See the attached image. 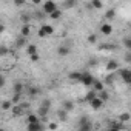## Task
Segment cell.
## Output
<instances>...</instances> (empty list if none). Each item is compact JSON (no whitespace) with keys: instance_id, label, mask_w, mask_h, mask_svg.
I'll use <instances>...</instances> for the list:
<instances>
[{"instance_id":"cell-1","label":"cell","mask_w":131,"mask_h":131,"mask_svg":"<svg viewBox=\"0 0 131 131\" xmlns=\"http://www.w3.org/2000/svg\"><path fill=\"white\" fill-rule=\"evenodd\" d=\"M93 129H94V126H93L90 117H86V116L80 117V120H79V131H93Z\"/></svg>"},{"instance_id":"cell-2","label":"cell","mask_w":131,"mask_h":131,"mask_svg":"<svg viewBox=\"0 0 131 131\" xmlns=\"http://www.w3.org/2000/svg\"><path fill=\"white\" fill-rule=\"evenodd\" d=\"M54 11H57V3L52 2V0H46V2L43 3V13H46V14H52Z\"/></svg>"},{"instance_id":"cell-3","label":"cell","mask_w":131,"mask_h":131,"mask_svg":"<svg viewBox=\"0 0 131 131\" xmlns=\"http://www.w3.org/2000/svg\"><path fill=\"white\" fill-rule=\"evenodd\" d=\"M93 80H94V77H93L91 73H82V76H80V83H82L83 86H91V85H93Z\"/></svg>"},{"instance_id":"cell-4","label":"cell","mask_w":131,"mask_h":131,"mask_svg":"<svg viewBox=\"0 0 131 131\" xmlns=\"http://www.w3.org/2000/svg\"><path fill=\"white\" fill-rule=\"evenodd\" d=\"M117 73H119V76L123 79V82L125 83H131V71L128 70V68H125V70H117Z\"/></svg>"},{"instance_id":"cell-5","label":"cell","mask_w":131,"mask_h":131,"mask_svg":"<svg viewBox=\"0 0 131 131\" xmlns=\"http://www.w3.org/2000/svg\"><path fill=\"white\" fill-rule=\"evenodd\" d=\"M26 131H45V126H43L42 122H39V123H28Z\"/></svg>"},{"instance_id":"cell-6","label":"cell","mask_w":131,"mask_h":131,"mask_svg":"<svg viewBox=\"0 0 131 131\" xmlns=\"http://www.w3.org/2000/svg\"><path fill=\"white\" fill-rule=\"evenodd\" d=\"M91 86H93V91H96V93H100V91H103V90H105V85H103V82H100L99 79H94Z\"/></svg>"},{"instance_id":"cell-7","label":"cell","mask_w":131,"mask_h":131,"mask_svg":"<svg viewBox=\"0 0 131 131\" xmlns=\"http://www.w3.org/2000/svg\"><path fill=\"white\" fill-rule=\"evenodd\" d=\"M70 52H71V49H70V46H67V45H62V46H59V48H57V54H59L60 57L68 56Z\"/></svg>"},{"instance_id":"cell-8","label":"cell","mask_w":131,"mask_h":131,"mask_svg":"<svg viewBox=\"0 0 131 131\" xmlns=\"http://www.w3.org/2000/svg\"><path fill=\"white\" fill-rule=\"evenodd\" d=\"M11 111H13V116H16V117H19V116H23V114L26 113V111H25V110L20 106V103H19V105H16V106H13V108H11Z\"/></svg>"},{"instance_id":"cell-9","label":"cell","mask_w":131,"mask_h":131,"mask_svg":"<svg viewBox=\"0 0 131 131\" xmlns=\"http://www.w3.org/2000/svg\"><path fill=\"white\" fill-rule=\"evenodd\" d=\"M119 70V62L117 60H110L106 63V71H117Z\"/></svg>"},{"instance_id":"cell-10","label":"cell","mask_w":131,"mask_h":131,"mask_svg":"<svg viewBox=\"0 0 131 131\" xmlns=\"http://www.w3.org/2000/svg\"><path fill=\"white\" fill-rule=\"evenodd\" d=\"M100 32H102L103 36H110V34L113 32V26H111L110 23H103V25L100 26Z\"/></svg>"},{"instance_id":"cell-11","label":"cell","mask_w":131,"mask_h":131,"mask_svg":"<svg viewBox=\"0 0 131 131\" xmlns=\"http://www.w3.org/2000/svg\"><path fill=\"white\" fill-rule=\"evenodd\" d=\"M110 129H116V131H122L123 128H125V125L123 123H120L119 120H114V122H110Z\"/></svg>"},{"instance_id":"cell-12","label":"cell","mask_w":131,"mask_h":131,"mask_svg":"<svg viewBox=\"0 0 131 131\" xmlns=\"http://www.w3.org/2000/svg\"><path fill=\"white\" fill-rule=\"evenodd\" d=\"M74 106H76V105H74V102H73V100H65V102H63V108H62V110H65L67 113H70V111H73V110H74Z\"/></svg>"},{"instance_id":"cell-13","label":"cell","mask_w":131,"mask_h":131,"mask_svg":"<svg viewBox=\"0 0 131 131\" xmlns=\"http://www.w3.org/2000/svg\"><path fill=\"white\" fill-rule=\"evenodd\" d=\"M29 32H31V26H29V23L28 25H23L22 28H20V37H28L29 36Z\"/></svg>"},{"instance_id":"cell-14","label":"cell","mask_w":131,"mask_h":131,"mask_svg":"<svg viewBox=\"0 0 131 131\" xmlns=\"http://www.w3.org/2000/svg\"><path fill=\"white\" fill-rule=\"evenodd\" d=\"M90 105H91V108H93V110H100V108H102V105H103V102H102L100 99H97V97H96V99H93V100L90 102Z\"/></svg>"},{"instance_id":"cell-15","label":"cell","mask_w":131,"mask_h":131,"mask_svg":"<svg viewBox=\"0 0 131 131\" xmlns=\"http://www.w3.org/2000/svg\"><path fill=\"white\" fill-rule=\"evenodd\" d=\"M40 29L45 32V36H51V34H54V28H52L51 25H46V23H45V25L40 26Z\"/></svg>"},{"instance_id":"cell-16","label":"cell","mask_w":131,"mask_h":131,"mask_svg":"<svg viewBox=\"0 0 131 131\" xmlns=\"http://www.w3.org/2000/svg\"><path fill=\"white\" fill-rule=\"evenodd\" d=\"M80 76H82V73H79V71H73V73L68 74V79L73 80V82H80Z\"/></svg>"},{"instance_id":"cell-17","label":"cell","mask_w":131,"mask_h":131,"mask_svg":"<svg viewBox=\"0 0 131 131\" xmlns=\"http://www.w3.org/2000/svg\"><path fill=\"white\" fill-rule=\"evenodd\" d=\"M13 90H14V94H22L23 93V83L22 82H16Z\"/></svg>"},{"instance_id":"cell-18","label":"cell","mask_w":131,"mask_h":131,"mask_svg":"<svg viewBox=\"0 0 131 131\" xmlns=\"http://www.w3.org/2000/svg\"><path fill=\"white\" fill-rule=\"evenodd\" d=\"M96 97H97V93L91 90V91H88V93H86V96L83 97V102H91V100H93V99H96Z\"/></svg>"},{"instance_id":"cell-19","label":"cell","mask_w":131,"mask_h":131,"mask_svg":"<svg viewBox=\"0 0 131 131\" xmlns=\"http://www.w3.org/2000/svg\"><path fill=\"white\" fill-rule=\"evenodd\" d=\"M129 119H131L129 113H122V114L119 116V122H120V123H123V125H125V123H128V122H129Z\"/></svg>"},{"instance_id":"cell-20","label":"cell","mask_w":131,"mask_h":131,"mask_svg":"<svg viewBox=\"0 0 131 131\" xmlns=\"http://www.w3.org/2000/svg\"><path fill=\"white\" fill-rule=\"evenodd\" d=\"M97 99H100L102 102H106V100L110 99V93H108L106 90H103V91H100V93L97 94Z\"/></svg>"},{"instance_id":"cell-21","label":"cell","mask_w":131,"mask_h":131,"mask_svg":"<svg viewBox=\"0 0 131 131\" xmlns=\"http://www.w3.org/2000/svg\"><path fill=\"white\" fill-rule=\"evenodd\" d=\"M57 117H59V120L65 122V120L68 119V113L65 111V110H59V111H57Z\"/></svg>"},{"instance_id":"cell-22","label":"cell","mask_w":131,"mask_h":131,"mask_svg":"<svg viewBox=\"0 0 131 131\" xmlns=\"http://www.w3.org/2000/svg\"><path fill=\"white\" fill-rule=\"evenodd\" d=\"M39 122H40V119L37 114H32V113L28 114V123H39Z\"/></svg>"},{"instance_id":"cell-23","label":"cell","mask_w":131,"mask_h":131,"mask_svg":"<svg viewBox=\"0 0 131 131\" xmlns=\"http://www.w3.org/2000/svg\"><path fill=\"white\" fill-rule=\"evenodd\" d=\"M26 52H28L29 56L37 54V45H28V46H26Z\"/></svg>"},{"instance_id":"cell-24","label":"cell","mask_w":131,"mask_h":131,"mask_svg":"<svg viewBox=\"0 0 131 131\" xmlns=\"http://www.w3.org/2000/svg\"><path fill=\"white\" fill-rule=\"evenodd\" d=\"M11 108H13L11 100H3V102H2V110H3V111H9Z\"/></svg>"},{"instance_id":"cell-25","label":"cell","mask_w":131,"mask_h":131,"mask_svg":"<svg viewBox=\"0 0 131 131\" xmlns=\"http://www.w3.org/2000/svg\"><path fill=\"white\" fill-rule=\"evenodd\" d=\"M114 16H116V11H114V9H108V11L105 13V19H106V20L114 19Z\"/></svg>"},{"instance_id":"cell-26","label":"cell","mask_w":131,"mask_h":131,"mask_svg":"<svg viewBox=\"0 0 131 131\" xmlns=\"http://www.w3.org/2000/svg\"><path fill=\"white\" fill-rule=\"evenodd\" d=\"M28 93H29V96H31V97H36V96L39 94V88H37V86H29Z\"/></svg>"},{"instance_id":"cell-27","label":"cell","mask_w":131,"mask_h":131,"mask_svg":"<svg viewBox=\"0 0 131 131\" xmlns=\"http://www.w3.org/2000/svg\"><path fill=\"white\" fill-rule=\"evenodd\" d=\"M91 6L96 8V9H100V8H103V3L100 2V0H93V2H91Z\"/></svg>"},{"instance_id":"cell-28","label":"cell","mask_w":131,"mask_h":131,"mask_svg":"<svg viewBox=\"0 0 131 131\" xmlns=\"http://www.w3.org/2000/svg\"><path fill=\"white\" fill-rule=\"evenodd\" d=\"M48 111H49L48 108L40 106V108H39V116H42V119H43V117H46V116H48Z\"/></svg>"},{"instance_id":"cell-29","label":"cell","mask_w":131,"mask_h":131,"mask_svg":"<svg viewBox=\"0 0 131 131\" xmlns=\"http://www.w3.org/2000/svg\"><path fill=\"white\" fill-rule=\"evenodd\" d=\"M123 45L128 51H131V39L129 37H123Z\"/></svg>"},{"instance_id":"cell-30","label":"cell","mask_w":131,"mask_h":131,"mask_svg":"<svg viewBox=\"0 0 131 131\" xmlns=\"http://www.w3.org/2000/svg\"><path fill=\"white\" fill-rule=\"evenodd\" d=\"M114 48H116V45H110V43L100 45V49H103V51H111V49H114Z\"/></svg>"},{"instance_id":"cell-31","label":"cell","mask_w":131,"mask_h":131,"mask_svg":"<svg viewBox=\"0 0 131 131\" xmlns=\"http://www.w3.org/2000/svg\"><path fill=\"white\" fill-rule=\"evenodd\" d=\"M20 97H22V94H14V96H13V99H11V103L19 105V103H20Z\"/></svg>"},{"instance_id":"cell-32","label":"cell","mask_w":131,"mask_h":131,"mask_svg":"<svg viewBox=\"0 0 131 131\" xmlns=\"http://www.w3.org/2000/svg\"><path fill=\"white\" fill-rule=\"evenodd\" d=\"M88 43H91V45L97 43V36H96V34H90V36H88Z\"/></svg>"},{"instance_id":"cell-33","label":"cell","mask_w":131,"mask_h":131,"mask_svg":"<svg viewBox=\"0 0 131 131\" xmlns=\"http://www.w3.org/2000/svg\"><path fill=\"white\" fill-rule=\"evenodd\" d=\"M23 45H25V37H19V39L16 40V46H17V48H22Z\"/></svg>"},{"instance_id":"cell-34","label":"cell","mask_w":131,"mask_h":131,"mask_svg":"<svg viewBox=\"0 0 131 131\" xmlns=\"http://www.w3.org/2000/svg\"><path fill=\"white\" fill-rule=\"evenodd\" d=\"M49 16H51V19L57 20V19H60V17H62V13H60V11L57 9V11H54V13H52V14H49Z\"/></svg>"},{"instance_id":"cell-35","label":"cell","mask_w":131,"mask_h":131,"mask_svg":"<svg viewBox=\"0 0 131 131\" xmlns=\"http://www.w3.org/2000/svg\"><path fill=\"white\" fill-rule=\"evenodd\" d=\"M63 5H65V8H73V6H76V2L74 0H67Z\"/></svg>"},{"instance_id":"cell-36","label":"cell","mask_w":131,"mask_h":131,"mask_svg":"<svg viewBox=\"0 0 131 131\" xmlns=\"http://www.w3.org/2000/svg\"><path fill=\"white\" fill-rule=\"evenodd\" d=\"M48 128H49L51 131H56V129L59 128V123H57V122H49V125H48Z\"/></svg>"},{"instance_id":"cell-37","label":"cell","mask_w":131,"mask_h":131,"mask_svg":"<svg viewBox=\"0 0 131 131\" xmlns=\"http://www.w3.org/2000/svg\"><path fill=\"white\" fill-rule=\"evenodd\" d=\"M42 106H45V108L49 110V108H51V100H49V99H45V100L42 102Z\"/></svg>"},{"instance_id":"cell-38","label":"cell","mask_w":131,"mask_h":131,"mask_svg":"<svg viewBox=\"0 0 131 131\" xmlns=\"http://www.w3.org/2000/svg\"><path fill=\"white\" fill-rule=\"evenodd\" d=\"M8 52H9V49L6 46H0V56H6Z\"/></svg>"},{"instance_id":"cell-39","label":"cell","mask_w":131,"mask_h":131,"mask_svg":"<svg viewBox=\"0 0 131 131\" xmlns=\"http://www.w3.org/2000/svg\"><path fill=\"white\" fill-rule=\"evenodd\" d=\"M5 82H6V80H5V77L0 74V88H3V86H5Z\"/></svg>"},{"instance_id":"cell-40","label":"cell","mask_w":131,"mask_h":131,"mask_svg":"<svg viewBox=\"0 0 131 131\" xmlns=\"http://www.w3.org/2000/svg\"><path fill=\"white\" fill-rule=\"evenodd\" d=\"M29 57H31V62H34V63H36V62H39V59H40L37 54H34V56H29Z\"/></svg>"},{"instance_id":"cell-41","label":"cell","mask_w":131,"mask_h":131,"mask_svg":"<svg viewBox=\"0 0 131 131\" xmlns=\"http://www.w3.org/2000/svg\"><path fill=\"white\" fill-rule=\"evenodd\" d=\"M16 6H22V5H25V2H23V0H16Z\"/></svg>"},{"instance_id":"cell-42","label":"cell","mask_w":131,"mask_h":131,"mask_svg":"<svg viewBox=\"0 0 131 131\" xmlns=\"http://www.w3.org/2000/svg\"><path fill=\"white\" fill-rule=\"evenodd\" d=\"M125 60H126V62H131V54H129V51L126 52V56H125Z\"/></svg>"},{"instance_id":"cell-43","label":"cell","mask_w":131,"mask_h":131,"mask_svg":"<svg viewBox=\"0 0 131 131\" xmlns=\"http://www.w3.org/2000/svg\"><path fill=\"white\" fill-rule=\"evenodd\" d=\"M90 65H91V67H96V65H97V62H96L94 59H91V60H90Z\"/></svg>"},{"instance_id":"cell-44","label":"cell","mask_w":131,"mask_h":131,"mask_svg":"<svg viewBox=\"0 0 131 131\" xmlns=\"http://www.w3.org/2000/svg\"><path fill=\"white\" fill-rule=\"evenodd\" d=\"M39 37H46V36H45V32H43L42 29H39Z\"/></svg>"},{"instance_id":"cell-45","label":"cell","mask_w":131,"mask_h":131,"mask_svg":"<svg viewBox=\"0 0 131 131\" xmlns=\"http://www.w3.org/2000/svg\"><path fill=\"white\" fill-rule=\"evenodd\" d=\"M5 32V25H0V34Z\"/></svg>"},{"instance_id":"cell-46","label":"cell","mask_w":131,"mask_h":131,"mask_svg":"<svg viewBox=\"0 0 131 131\" xmlns=\"http://www.w3.org/2000/svg\"><path fill=\"white\" fill-rule=\"evenodd\" d=\"M0 131H6V129H3V128H0Z\"/></svg>"},{"instance_id":"cell-47","label":"cell","mask_w":131,"mask_h":131,"mask_svg":"<svg viewBox=\"0 0 131 131\" xmlns=\"http://www.w3.org/2000/svg\"><path fill=\"white\" fill-rule=\"evenodd\" d=\"M108 131H116V129H108Z\"/></svg>"}]
</instances>
